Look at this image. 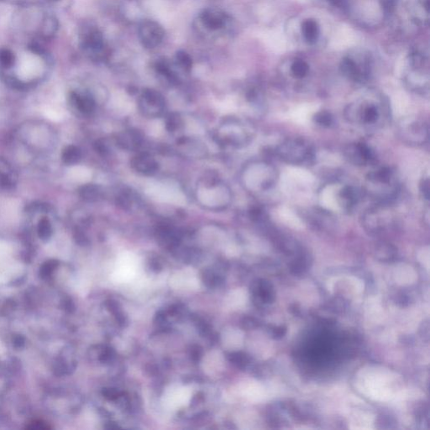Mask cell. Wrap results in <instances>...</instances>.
Listing matches in <instances>:
<instances>
[{"instance_id":"30","label":"cell","mask_w":430,"mask_h":430,"mask_svg":"<svg viewBox=\"0 0 430 430\" xmlns=\"http://www.w3.org/2000/svg\"><path fill=\"white\" fill-rule=\"evenodd\" d=\"M420 193L422 194V197L426 201H430V178H423L420 185Z\"/></svg>"},{"instance_id":"34","label":"cell","mask_w":430,"mask_h":430,"mask_svg":"<svg viewBox=\"0 0 430 430\" xmlns=\"http://www.w3.org/2000/svg\"><path fill=\"white\" fill-rule=\"evenodd\" d=\"M167 125H168V130H170V131H174V130H177V129L179 127V125H180V120H179V118L175 117V116L172 115V116L168 119V122H167Z\"/></svg>"},{"instance_id":"14","label":"cell","mask_w":430,"mask_h":430,"mask_svg":"<svg viewBox=\"0 0 430 430\" xmlns=\"http://www.w3.org/2000/svg\"><path fill=\"white\" fill-rule=\"evenodd\" d=\"M201 19L208 29L215 30L221 29L225 24L226 15L221 11L206 9L202 13Z\"/></svg>"},{"instance_id":"15","label":"cell","mask_w":430,"mask_h":430,"mask_svg":"<svg viewBox=\"0 0 430 430\" xmlns=\"http://www.w3.org/2000/svg\"><path fill=\"white\" fill-rule=\"evenodd\" d=\"M71 102L78 111L86 115L93 114L95 110V102L91 96L72 93Z\"/></svg>"},{"instance_id":"16","label":"cell","mask_w":430,"mask_h":430,"mask_svg":"<svg viewBox=\"0 0 430 430\" xmlns=\"http://www.w3.org/2000/svg\"><path fill=\"white\" fill-rule=\"evenodd\" d=\"M142 138L137 131L129 130L120 134L117 138V143L125 150H136L141 146Z\"/></svg>"},{"instance_id":"36","label":"cell","mask_w":430,"mask_h":430,"mask_svg":"<svg viewBox=\"0 0 430 430\" xmlns=\"http://www.w3.org/2000/svg\"><path fill=\"white\" fill-rule=\"evenodd\" d=\"M329 2L332 5L338 7V8H342V9H345V8H347V7H348V3H347L346 0H329Z\"/></svg>"},{"instance_id":"20","label":"cell","mask_w":430,"mask_h":430,"mask_svg":"<svg viewBox=\"0 0 430 430\" xmlns=\"http://www.w3.org/2000/svg\"><path fill=\"white\" fill-rule=\"evenodd\" d=\"M256 293L264 303H272L275 299V292L272 285L265 280L258 282Z\"/></svg>"},{"instance_id":"19","label":"cell","mask_w":430,"mask_h":430,"mask_svg":"<svg viewBox=\"0 0 430 430\" xmlns=\"http://www.w3.org/2000/svg\"><path fill=\"white\" fill-rule=\"evenodd\" d=\"M376 255L380 260L392 261L398 256V250L389 243H381L376 248Z\"/></svg>"},{"instance_id":"28","label":"cell","mask_w":430,"mask_h":430,"mask_svg":"<svg viewBox=\"0 0 430 430\" xmlns=\"http://www.w3.org/2000/svg\"><path fill=\"white\" fill-rule=\"evenodd\" d=\"M177 61L181 67H183L185 71L189 72L192 69L193 66V61L192 58L189 56V54L186 53L185 51H180L177 53Z\"/></svg>"},{"instance_id":"24","label":"cell","mask_w":430,"mask_h":430,"mask_svg":"<svg viewBox=\"0 0 430 430\" xmlns=\"http://www.w3.org/2000/svg\"><path fill=\"white\" fill-rule=\"evenodd\" d=\"M313 122L322 127H331L335 124V118L333 114L327 110H320L314 114L313 117Z\"/></svg>"},{"instance_id":"26","label":"cell","mask_w":430,"mask_h":430,"mask_svg":"<svg viewBox=\"0 0 430 430\" xmlns=\"http://www.w3.org/2000/svg\"><path fill=\"white\" fill-rule=\"evenodd\" d=\"M309 71V67L308 64L306 63L305 61L303 60H296L293 61L291 67V72L293 77L298 79L303 78L306 75L308 74Z\"/></svg>"},{"instance_id":"37","label":"cell","mask_w":430,"mask_h":430,"mask_svg":"<svg viewBox=\"0 0 430 430\" xmlns=\"http://www.w3.org/2000/svg\"><path fill=\"white\" fill-rule=\"evenodd\" d=\"M244 324L246 329H254L256 327V321L252 318H246L244 319Z\"/></svg>"},{"instance_id":"27","label":"cell","mask_w":430,"mask_h":430,"mask_svg":"<svg viewBox=\"0 0 430 430\" xmlns=\"http://www.w3.org/2000/svg\"><path fill=\"white\" fill-rule=\"evenodd\" d=\"M38 234L40 239L43 240H47L50 239L52 234V227H51V223L49 219L46 218H43L40 219V222L38 223Z\"/></svg>"},{"instance_id":"33","label":"cell","mask_w":430,"mask_h":430,"mask_svg":"<svg viewBox=\"0 0 430 430\" xmlns=\"http://www.w3.org/2000/svg\"><path fill=\"white\" fill-rule=\"evenodd\" d=\"M398 0H381V4L387 13H391L395 9Z\"/></svg>"},{"instance_id":"6","label":"cell","mask_w":430,"mask_h":430,"mask_svg":"<svg viewBox=\"0 0 430 430\" xmlns=\"http://www.w3.org/2000/svg\"><path fill=\"white\" fill-rule=\"evenodd\" d=\"M397 133L404 143L409 146H421L430 139V127L427 121L417 116L404 117L399 121Z\"/></svg>"},{"instance_id":"22","label":"cell","mask_w":430,"mask_h":430,"mask_svg":"<svg viewBox=\"0 0 430 430\" xmlns=\"http://www.w3.org/2000/svg\"><path fill=\"white\" fill-rule=\"evenodd\" d=\"M303 36L308 43H314L319 36V25L313 19H308L302 25Z\"/></svg>"},{"instance_id":"9","label":"cell","mask_w":430,"mask_h":430,"mask_svg":"<svg viewBox=\"0 0 430 430\" xmlns=\"http://www.w3.org/2000/svg\"><path fill=\"white\" fill-rule=\"evenodd\" d=\"M138 33L141 43L147 48H154L159 45L165 35L164 29L157 22L149 19L141 22Z\"/></svg>"},{"instance_id":"18","label":"cell","mask_w":430,"mask_h":430,"mask_svg":"<svg viewBox=\"0 0 430 430\" xmlns=\"http://www.w3.org/2000/svg\"><path fill=\"white\" fill-rule=\"evenodd\" d=\"M80 195L82 196L83 200L89 202H96L103 198L104 190L101 187L95 184H88L81 189Z\"/></svg>"},{"instance_id":"3","label":"cell","mask_w":430,"mask_h":430,"mask_svg":"<svg viewBox=\"0 0 430 430\" xmlns=\"http://www.w3.org/2000/svg\"><path fill=\"white\" fill-rule=\"evenodd\" d=\"M279 159L292 166H310L315 160V149L312 144L302 137L287 138L275 149Z\"/></svg>"},{"instance_id":"13","label":"cell","mask_w":430,"mask_h":430,"mask_svg":"<svg viewBox=\"0 0 430 430\" xmlns=\"http://www.w3.org/2000/svg\"><path fill=\"white\" fill-rule=\"evenodd\" d=\"M340 71L343 75L355 82H362L367 78L368 72L358 67V65L351 58H344L340 64Z\"/></svg>"},{"instance_id":"29","label":"cell","mask_w":430,"mask_h":430,"mask_svg":"<svg viewBox=\"0 0 430 430\" xmlns=\"http://www.w3.org/2000/svg\"><path fill=\"white\" fill-rule=\"evenodd\" d=\"M229 360L232 363H234V365H236L237 367H240V368L245 367L249 362V359L247 357L246 355L243 353L232 354L229 356Z\"/></svg>"},{"instance_id":"35","label":"cell","mask_w":430,"mask_h":430,"mask_svg":"<svg viewBox=\"0 0 430 430\" xmlns=\"http://www.w3.org/2000/svg\"><path fill=\"white\" fill-rule=\"evenodd\" d=\"M103 393H104V395L105 396V398L111 399V400L118 399V398H119V396H120L119 392H118L117 390H115V389H104Z\"/></svg>"},{"instance_id":"32","label":"cell","mask_w":430,"mask_h":430,"mask_svg":"<svg viewBox=\"0 0 430 430\" xmlns=\"http://www.w3.org/2000/svg\"><path fill=\"white\" fill-rule=\"evenodd\" d=\"M286 334H287V328L283 325L273 327L271 329V336L275 340L282 339V338L284 337Z\"/></svg>"},{"instance_id":"17","label":"cell","mask_w":430,"mask_h":430,"mask_svg":"<svg viewBox=\"0 0 430 430\" xmlns=\"http://www.w3.org/2000/svg\"><path fill=\"white\" fill-rule=\"evenodd\" d=\"M157 233L158 239L166 245L176 246L179 244L180 238L178 236V233L168 226H160Z\"/></svg>"},{"instance_id":"25","label":"cell","mask_w":430,"mask_h":430,"mask_svg":"<svg viewBox=\"0 0 430 430\" xmlns=\"http://www.w3.org/2000/svg\"><path fill=\"white\" fill-rule=\"evenodd\" d=\"M58 28V23L54 17L49 16L46 17L43 22L41 33L45 38L52 37Z\"/></svg>"},{"instance_id":"8","label":"cell","mask_w":430,"mask_h":430,"mask_svg":"<svg viewBox=\"0 0 430 430\" xmlns=\"http://www.w3.org/2000/svg\"><path fill=\"white\" fill-rule=\"evenodd\" d=\"M139 106L146 116L157 118L163 114L166 108V101L164 97L159 92L153 89H146L141 94Z\"/></svg>"},{"instance_id":"12","label":"cell","mask_w":430,"mask_h":430,"mask_svg":"<svg viewBox=\"0 0 430 430\" xmlns=\"http://www.w3.org/2000/svg\"><path fill=\"white\" fill-rule=\"evenodd\" d=\"M132 168L144 175H153L158 170L157 161L147 153L136 155L131 161Z\"/></svg>"},{"instance_id":"10","label":"cell","mask_w":430,"mask_h":430,"mask_svg":"<svg viewBox=\"0 0 430 430\" xmlns=\"http://www.w3.org/2000/svg\"><path fill=\"white\" fill-rule=\"evenodd\" d=\"M335 198V203L343 212H351L361 200V192L352 185H345L338 189Z\"/></svg>"},{"instance_id":"31","label":"cell","mask_w":430,"mask_h":430,"mask_svg":"<svg viewBox=\"0 0 430 430\" xmlns=\"http://www.w3.org/2000/svg\"><path fill=\"white\" fill-rule=\"evenodd\" d=\"M13 54L11 53L10 51L8 50H1L0 51V62L3 64L5 67H10L11 65L13 63Z\"/></svg>"},{"instance_id":"5","label":"cell","mask_w":430,"mask_h":430,"mask_svg":"<svg viewBox=\"0 0 430 430\" xmlns=\"http://www.w3.org/2000/svg\"><path fill=\"white\" fill-rule=\"evenodd\" d=\"M396 217L390 205L376 204L366 210L361 217L363 228L371 234H383L395 225Z\"/></svg>"},{"instance_id":"2","label":"cell","mask_w":430,"mask_h":430,"mask_svg":"<svg viewBox=\"0 0 430 430\" xmlns=\"http://www.w3.org/2000/svg\"><path fill=\"white\" fill-rule=\"evenodd\" d=\"M400 193V184L395 172L391 168H377L367 176L365 194L376 204L390 205Z\"/></svg>"},{"instance_id":"7","label":"cell","mask_w":430,"mask_h":430,"mask_svg":"<svg viewBox=\"0 0 430 430\" xmlns=\"http://www.w3.org/2000/svg\"><path fill=\"white\" fill-rule=\"evenodd\" d=\"M343 156L349 163L357 167H367L375 162L374 152L364 142L348 144L344 148Z\"/></svg>"},{"instance_id":"4","label":"cell","mask_w":430,"mask_h":430,"mask_svg":"<svg viewBox=\"0 0 430 430\" xmlns=\"http://www.w3.org/2000/svg\"><path fill=\"white\" fill-rule=\"evenodd\" d=\"M245 172L247 186L256 193L268 191L276 186L278 180V171L266 161L253 162Z\"/></svg>"},{"instance_id":"21","label":"cell","mask_w":430,"mask_h":430,"mask_svg":"<svg viewBox=\"0 0 430 430\" xmlns=\"http://www.w3.org/2000/svg\"><path fill=\"white\" fill-rule=\"evenodd\" d=\"M62 162L67 166L76 165L82 159V152L78 147L75 146H68L64 149L61 154Z\"/></svg>"},{"instance_id":"11","label":"cell","mask_w":430,"mask_h":430,"mask_svg":"<svg viewBox=\"0 0 430 430\" xmlns=\"http://www.w3.org/2000/svg\"><path fill=\"white\" fill-rule=\"evenodd\" d=\"M332 212L324 208H314L304 214L306 222L315 229H324L335 224Z\"/></svg>"},{"instance_id":"23","label":"cell","mask_w":430,"mask_h":430,"mask_svg":"<svg viewBox=\"0 0 430 430\" xmlns=\"http://www.w3.org/2000/svg\"><path fill=\"white\" fill-rule=\"evenodd\" d=\"M85 45L93 51L101 50L104 46V39L101 33L96 29L91 30L86 37Z\"/></svg>"},{"instance_id":"1","label":"cell","mask_w":430,"mask_h":430,"mask_svg":"<svg viewBox=\"0 0 430 430\" xmlns=\"http://www.w3.org/2000/svg\"><path fill=\"white\" fill-rule=\"evenodd\" d=\"M390 113V106L385 98L370 94L349 104L345 109V117L351 125L367 130H376L388 122Z\"/></svg>"},{"instance_id":"38","label":"cell","mask_w":430,"mask_h":430,"mask_svg":"<svg viewBox=\"0 0 430 430\" xmlns=\"http://www.w3.org/2000/svg\"><path fill=\"white\" fill-rule=\"evenodd\" d=\"M200 351H201V350H200V348H197L195 351H194H194H192V356H193V359L195 360V361L200 360V356H201Z\"/></svg>"}]
</instances>
